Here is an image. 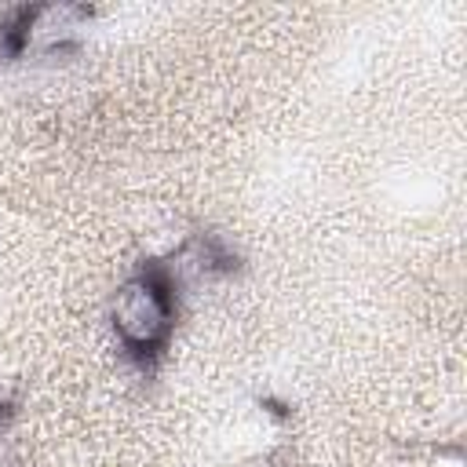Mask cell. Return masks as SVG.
<instances>
[{"label": "cell", "mask_w": 467, "mask_h": 467, "mask_svg": "<svg viewBox=\"0 0 467 467\" xmlns=\"http://www.w3.org/2000/svg\"><path fill=\"white\" fill-rule=\"evenodd\" d=\"M15 416H18V398H11V394H0V431H7Z\"/></svg>", "instance_id": "4"}, {"label": "cell", "mask_w": 467, "mask_h": 467, "mask_svg": "<svg viewBox=\"0 0 467 467\" xmlns=\"http://www.w3.org/2000/svg\"><path fill=\"white\" fill-rule=\"evenodd\" d=\"M88 4H22L0 18V62L26 55H73L91 26Z\"/></svg>", "instance_id": "2"}, {"label": "cell", "mask_w": 467, "mask_h": 467, "mask_svg": "<svg viewBox=\"0 0 467 467\" xmlns=\"http://www.w3.org/2000/svg\"><path fill=\"white\" fill-rule=\"evenodd\" d=\"M182 285L168 259H142L109 299V328L131 368L153 376L179 325Z\"/></svg>", "instance_id": "1"}, {"label": "cell", "mask_w": 467, "mask_h": 467, "mask_svg": "<svg viewBox=\"0 0 467 467\" xmlns=\"http://www.w3.org/2000/svg\"><path fill=\"white\" fill-rule=\"evenodd\" d=\"M171 274L179 277V285H197V281H223V277H234L237 270V252L226 244V237L219 234H193L186 237L171 255H164Z\"/></svg>", "instance_id": "3"}]
</instances>
